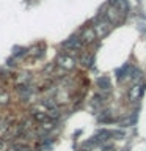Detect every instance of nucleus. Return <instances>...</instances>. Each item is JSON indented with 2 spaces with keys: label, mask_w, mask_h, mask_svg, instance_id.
<instances>
[{
  "label": "nucleus",
  "mask_w": 146,
  "mask_h": 151,
  "mask_svg": "<svg viewBox=\"0 0 146 151\" xmlns=\"http://www.w3.org/2000/svg\"><path fill=\"white\" fill-rule=\"evenodd\" d=\"M110 30V21H101L97 22V25H94V32H96V36H104L105 33Z\"/></svg>",
  "instance_id": "nucleus-1"
},
{
  "label": "nucleus",
  "mask_w": 146,
  "mask_h": 151,
  "mask_svg": "<svg viewBox=\"0 0 146 151\" xmlns=\"http://www.w3.org/2000/svg\"><path fill=\"white\" fill-rule=\"evenodd\" d=\"M57 63H58L61 68H64V69L74 68V60L71 58L69 55H60V57H58V60H57Z\"/></svg>",
  "instance_id": "nucleus-2"
},
{
  "label": "nucleus",
  "mask_w": 146,
  "mask_h": 151,
  "mask_svg": "<svg viewBox=\"0 0 146 151\" xmlns=\"http://www.w3.org/2000/svg\"><path fill=\"white\" fill-rule=\"evenodd\" d=\"M63 46L64 47H71V49H79V47L82 46V40L77 38V36H71L68 41L63 42Z\"/></svg>",
  "instance_id": "nucleus-3"
},
{
  "label": "nucleus",
  "mask_w": 146,
  "mask_h": 151,
  "mask_svg": "<svg viewBox=\"0 0 146 151\" xmlns=\"http://www.w3.org/2000/svg\"><path fill=\"white\" fill-rule=\"evenodd\" d=\"M94 38H96V32H94V28H88V30L83 32L82 41H83V42H93Z\"/></svg>",
  "instance_id": "nucleus-4"
},
{
  "label": "nucleus",
  "mask_w": 146,
  "mask_h": 151,
  "mask_svg": "<svg viewBox=\"0 0 146 151\" xmlns=\"http://www.w3.org/2000/svg\"><path fill=\"white\" fill-rule=\"evenodd\" d=\"M143 85H135L134 88L130 90V99L132 101H135V99H138L141 96V93H143Z\"/></svg>",
  "instance_id": "nucleus-5"
},
{
  "label": "nucleus",
  "mask_w": 146,
  "mask_h": 151,
  "mask_svg": "<svg viewBox=\"0 0 146 151\" xmlns=\"http://www.w3.org/2000/svg\"><path fill=\"white\" fill-rule=\"evenodd\" d=\"M97 85H99V88H102V90H108L110 88V80L107 77H101V79H97Z\"/></svg>",
  "instance_id": "nucleus-6"
},
{
  "label": "nucleus",
  "mask_w": 146,
  "mask_h": 151,
  "mask_svg": "<svg viewBox=\"0 0 146 151\" xmlns=\"http://www.w3.org/2000/svg\"><path fill=\"white\" fill-rule=\"evenodd\" d=\"M118 9L122 13H126L127 9H129V3H127V0H118Z\"/></svg>",
  "instance_id": "nucleus-7"
},
{
  "label": "nucleus",
  "mask_w": 146,
  "mask_h": 151,
  "mask_svg": "<svg viewBox=\"0 0 146 151\" xmlns=\"http://www.w3.org/2000/svg\"><path fill=\"white\" fill-rule=\"evenodd\" d=\"M107 16L110 19V22H116L118 19H120V14L116 13V9H110V11L107 13Z\"/></svg>",
  "instance_id": "nucleus-8"
},
{
  "label": "nucleus",
  "mask_w": 146,
  "mask_h": 151,
  "mask_svg": "<svg viewBox=\"0 0 146 151\" xmlns=\"http://www.w3.org/2000/svg\"><path fill=\"white\" fill-rule=\"evenodd\" d=\"M130 68V66L129 65H124V66H122V68L121 69H118L116 71V74H118V79H122V77H124V74H126V71L127 69H129Z\"/></svg>",
  "instance_id": "nucleus-9"
},
{
  "label": "nucleus",
  "mask_w": 146,
  "mask_h": 151,
  "mask_svg": "<svg viewBox=\"0 0 146 151\" xmlns=\"http://www.w3.org/2000/svg\"><path fill=\"white\" fill-rule=\"evenodd\" d=\"M82 61H83V65H85V66H91L93 57H89V55H83V58H82Z\"/></svg>",
  "instance_id": "nucleus-10"
},
{
  "label": "nucleus",
  "mask_w": 146,
  "mask_h": 151,
  "mask_svg": "<svg viewBox=\"0 0 146 151\" xmlns=\"http://www.w3.org/2000/svg\"><path fill=\"white\" fill-rule=\"evenodd\" d=\"M8 99H9V96L6 93H0V104H6Z\"/></svg>",
  "instance_id": "nucleus-11"
},
{
  "label": "nucleus",
  "mask_w": 146,
  "mask_h": 151,
  "mask_svg": "<svg viewBox=\"0 0 146 151\" xmlns=\"http://www.w3.org/2000/svg\"><path fill=\"white\" fill-rule=\"evenodd\" d=\"M14 151H30L27 148V146H24V145H16L14 146Z\"/></svg>",
  "instance_id": "nucleus-12"
}]
</instances>
